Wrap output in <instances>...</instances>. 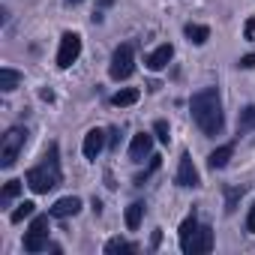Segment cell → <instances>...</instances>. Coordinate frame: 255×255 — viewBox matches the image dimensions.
<instances>
[{
    "mask_svg": "<svg viewBox=\"0 0 255 255\" xmlns=\"http://www.w3.org/2000/svg\"><path fill=\"white\" fill-rule=\"evenodd\" d=\"M189 111H192V120L198 123V129L210 138H216L225 126V117H222V99H219V90L216 87H204L198 93H192L189 99Z\"/></svg>",
    "mask_w": 255,
    "mask_h": 255,
    "instance_id": "6da1fadb",
    "label": "cell"
},
{
    "mask_svg": "<svg viewBox=\"0 0 255 255\" xmlns=\"http://www.w3.org/2000/svg\"><path fill=\"white\" fill-rule=\"evenodd\" d=\"M24 180H27V186H30L36 195H45V192H51V189L60 186L63 171H60V150H57V144H48L42 162L33 165V168L24 174Z\"/></svg>",
    "mask_w": 255,
    "mask_h": 255,
    "instance_id": "7a4b0ae2",
    "label": "cell"
},
{
    "mask_svg": "<svg viewBox=\"0 0 255 255\" xmlns=\"http://www.w3.org/2000/svg\"><path fill=\"white\" fill-rule=\"evenodd\" d=\"M27 129L24 126H12V129L3 135V141H0V168L3 171H9L12 165H15V159H18V153L24 150V144H27Z\"/></svg>",
    "mask_w": 255,
    "mask_h": 255,
    "instance_id": "3957f363",
    "label": "cell"
},
{
    "mask_svg": "<svg viewBox=\"0 0 255 255\" xmlns=\"http://www.w3.org/2000/svg\"><path fill=\"white\" fill-rule=\"evenodd\" d=\"M132 72H135V51H132V45H129V42H123V45H117V48H114V54H111L108 75H111L114 81H126Z\"/></svg>",
    "mask_w": 255,
    "mask_h": 255,
    "instance_id": "277c9868",
    "label": "cell"
},
{
    "mask_svg": "<svg viewBox=\"0 0 255 255\" xmlns=\"http://www.w3.org/2000/svg\"><path fill=\"white\" fill-rule=\"evenodd\" d=\"M42 249H48V216H33L24 234V252H42Z\"/></svg>",
    "mask_w": 255,
    "mask_h": 255,
    "instance_id": "5b68a950",
    "label": "cell"
},
{
    "mask_svg": "<svg viewBox=\"0 0 255 255\" xmlns=\"http://www.w3.org/2000/svg\"><path fill=\"white\" fill-rule=\"evenodd\" d=\"M180 249H183L186 255L210 252V249H213V228H210V225H198V228L192 231V237H186V240L180 243Z\"/></svg>",
    "mask_w": 255,
    "mask_h": 255,
    "instance_id": "8992f818",
    "label": "cell"
},
{
    "mask_svg": "<svg viewBox=\"0 0 255 255\" xmlns=\"http://www.w3.org/2000/svg\"><path fill=\"white\" fill-rule=\"evenodd\" d=\"M81 54V36L78 33H63L60 36V48H57V66L69 69Z\"/></svg>",
    "mask_w": 255,
    "mask_h": 255,
    "instance_id": "52a82bcc",
    "label": "cell"
},
{
    "mask_svg": "<svg viewBox=\"0 0 255 255\" xmlns=\"http://www.w3.org/2000/svg\"><path fill=\"white\" fill-rule=\"evenodd\" d=\"M198 183H201V177H198V168L192 165V156H189V153H183V156H180V165H177V186L195 189Z\"/></svg>",
    "mask_w": 255,
    "mask_h": 255,
    "instance_id": "ba28073f",
    "label": "cell"
},
{
    "mask_svg": "<svg viewBox=\"0 0 255 255\" xmlns=\"http://www.w3.org/2000/svg\"><path fill=\"white\" fill-rule=\"evenodd\" d=\"M150 150H153V135L138 132L132 138V144H129V159L132 162H144V156H150Z\"/></svg>",
    "mask_w": 255,
    "mask_h": 255,
    "instance_id": "9c48e42d",
    "label": "cell"
},
{
    "mask_svg": "<svg viewBox=\"0 0 255 255\" xmlns=\"http://www.w3.org/2000/svg\"><path fill=\"white\" fill-rule=\"evenodd\" d=\"M78 210H81V198H75V195H66V198L54 201L48 213H51L54 219H66V216H75Z\"/></svg>",
    "mask_w": 255,
    "mask_h": 255,
    "instance_id": "30bf717a",
    "label": "cell"
},
{
    "mask_svg": "<svg viewBox=\"0 0 255 255\" xmlns=\"http://www.w3.org/2000/svg\"><path fill=\"white\" fill-rule=\"evenodd\" d=\"M102 147H105V132L102 129H90L84 135V156L87 159H96L102 153Z\"/></svg>",
    "mask_w": 255,
    "mask_h": 255,
    "instance_id": "8fae6325",
    "label": "cell"
},
{
    "mask_svg": "<svg viewBox=\"0 0 255 255\" xmlns=\"http://www.w3.org/2000/svg\"><path fill=\"white\" fill-rule=\"evenodd\" d=\"M171 57H174V48L165 42V45H159L150 57H147V69H153V72H159V69H165L168 63H171Z\"/></svg>",
    "mask_w": 255,
    "mask_h": 255,
    "instance_id": "7c38bea8",
    "label": "cell"
},
{
    "mask_svg": "<svg viewBox=\"0 0 255 255\" xmlns=\"http://www.w3.org/2000/svg\"><path fill=\"white\" fill-rule=\"evenodd\" d=\"M231 153H234V147L231 144H222V147H216L210 156H207V165L216 171V168H225L228 165V159H231Z\"/></svg>",
    "mask_w": 255,
    "mask_h": 255,
    "instance_id": "4fadbf2b",
    "label": "cell"
},
{
    "mask_svg": "<svg viewBox=\"0 0 255 255\" xmlns=\"http://www.w3.org/2000/svg\"><path fill=\"white\" fill-rule=\"evenodd\" d=\"M138 90L135 87H126V90H117L114 96H111V105H117V108H126V105H132V102H138Z\"/></svg>",
    "mask_w": 255,
    "mask_h": 255,
    "instance_id": "5bb4252c",
    "label": "cell"
},
{
    "mask_svg": "<svg viewBox=\"0 0 255 255\" xmlns=\"http://www.w3.org/2000/svg\"><path fill=\"white\" fill-rule=\"evenodd\" d=\"M186 39L192 45H204L210 39V27H204V24H186Z\"/></svg>",
    "mask_w": 255,
    "mask_h": 255,
    "instance_id": "9a60e30c",
    "label": "cell"
},
{
    "mask_svg": "<svg viewBox=\"0 0 255 255\" xmlns=\"http://www.w3.org/2000/svg\"><path fill=\"white\" fill-rule=\"evenodd\" d=\"M18 81H21V75L15 69H0V90L3 93H12L18 87Z\"/></svg>",
    "mask_w": 255,
    "mask_h": 255,
    "instance_id": "2e32d148",
    "label": "cell"
},
{
    "mask_svg": "<svg viewBox=\"0 0 255 255\" xmlns=\"http://www.w3.org/2000/svg\"><path fill=\"white\" fill-rule=\"evenodd\" d=\"M141 216H144V204H141V201H135V204L126 207V225H129L132 231L141 225Z\"/></svg>",
    "mask_w": 255,
    "mask_h": 255,
    "instance_id": "e0dca14e",
    "label": "cell"
},
{
    "mask_svg": "<svg viewBox=\"0 0 255 255\" xmlns=\"http://www.w3.org/2000/svg\"><path fill=\"white\" fill-rule=\"evenodd\" d=\"M135 249H138L135 243H126V240H120V237H114V240L105 243V252H108V255H117V252H135Z\"/></svg>",
    "mask_w": 255,
    "mask_h": 255,
    "instance_id": "ac0fdd59",
    "label": "cell"
},
{
    "mask_svg": "<svg viewBox=\"0 0 255 255\" xmlns=\"http://www.w3.org/2000/svg\"><path fill=\"white\" fill-rule=\"evenodd\" d=\"M249 129H255V105H246L240 111V132H249Z\"/></svg>",
    "mask_w": 255,
    "mask_h": 255,
    "instance_id": "d6986e66",
    "label": "cell"
},
{
    "mask_svg": "<svg viewBox=\"0 0 255 255\" xmlns=\"http://www.w3.org/2000/svg\"><path fill=\"white\" fill-rule=\"evenodd\" d=\"M21 192V180H9L6 186H3V195H0V204H9L15 195Z\"/></svg>",
    "mask_w": 255,
    "mask_h": 255,
    "instance_id": "ffe728a7",
    "label": "cell"
},
{
    "mask_svg": "<svg viewBox=\"0 0 255 255\" xmlns=\"http://www.w3.org/2000/svg\"><path fill=\"white\" fill-rule=\"evenodd\" d=\"M33 207H36L33 201H24V204H18V210H12V216H9V219H12V222H21V219L33 216Z\"/></svg>",
    "mask_w": 255,
    "mask_h": 255,
    "instance_id": "44dd1931",
    "label": "cell"
},
{
    "mask_svg": "<svg viewBox=\"0 0 255 255\" xmlns=\"http://www.w3.org/2000/svg\"><path fill=\"white\" fill-rule=\"evenodd\" d=\"M246 192V186H240V189H225V210L231 213L234 210V204H237V198Z\"/></svg>",
    "mask_w": 255,
    "mask_h": 255,
    "instance_id": "7402d4cb",
    "label": "cell"
},
{
    "mask_svg": "<svg viewBox=\"0 0 255 255\" xmlns=\"http://www.w3.org/2000/svg\"><path fill=\"white\" fill-rule=\"evenodd\" d=\"M195 228H198V219H195V216H186V219H183V225H180V243H183L186 237H192V231H195Z\"/></svg>",
    "mask_w": 255,
    "mask_h": 255,
    "instance_id": "603a6c76",
    "label": "cell"
},
{
    "mask_svg": "<svg viewBox=\"0 0 255 255\" xmlns=\"http://www.w3.org/2000/svg\"><path fill=\"white\" fill-rule=\"evenodd\" d=\"M153 132H156V138H159L162 144H168V138H171V129H168V123H165V120H156V123H153Z\"/></svg>",
    "mask_w": 255,
    "mask_h": 255,
    "instance_id": "cb8c5ba5",
    "label": "cell"
},
{
    "mask_svg": "<svg viewBox=\"0 0 255 255\" xmlns=\"http://www.w3.org/2000/svg\"><path fill=\"white\" fill-rule=\"evenodd\" d=\"M246 231H252V234H255V204L249 207V216H246Z\"/></svg>",
    "mask_w": 255,
    "mask_h": 255,
    "instance_id": "d4e9b609",
    "label": "cell"
},
{
    "mask_svg": "<svg viewBox=\"0 0 255 255\" xmlns=\"http://www.w3.org/2000/svg\"><path fill=\"white\" fill-rule=\"evenodd\" d=\"M243 36H246V39H252V36H255V18H249V21H246V27H243Z\"/></svg>",
    "mask_w": 255,
    "mask_h": 255,
    "instance_id": "484cf974",
    "label": "cell"
},
{
    "mask_svg": "<svg viewBox=\"0 0 255 255\" xmlns=\"http://www.w3.org/2000/svg\"><path fill=\"white\" fill-rule=\"evenodd\" d=\"M108 135H111V138H108V147H111V150H117V141H120V132H117V129H111Z\"/></svg>",
    "mask_w": 255,
    "mask_h": 255,
    "instance_id": "4316f807",
    "label": "cell"
},
{
    "mask_svg": "<svg viewBox=\"0 0 255 255\" xmlns=\"http://www.w3.org/2000/svg\"><path fill=\"white\" fill-rule=\"evenodd\" d=\"M240 66H243V69H252V66H255V54H246V57H240Z\"/></svg>",
    "mask_w": 255,
    "mask_h": 255,
    "instance_id": "83f0119b",
    "label": "cell"
},
{
    "mask_svg": "<svg viewBox=\"0 0 255 255\" xmlns=\"http://www.w3.org/2000/svg\"><path fill=\"white\" fill-rule=\"evenodd\" d=\"M159 240H162V231H153V240H150V246L156 249V246H159Z\"/></svg>",
    "mask_w": 255,
    "mask_h": 255,
    "instance_id": "f1b7e54d",
    "label": "cell"
},
{
    "mask_svg": "<svg viewBox=\"0 0 255 255\" xmlns=\"http://www.w3.org/2000/svg\"><path fill=\"white\" fill-rule=\"evenodd\" d=\"M66 3H81V0H66Z\"/></svg>",
    "mask_w": 255,
    "mask_h": 255,
    "instance_id": "f546056e",
    "label": "cell"
}]
</instances>
